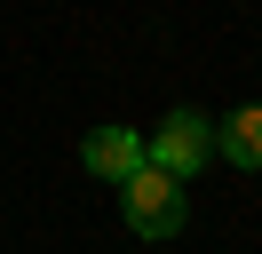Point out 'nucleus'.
<instances>
[{
	"mask_svg": "<svg viewBox=\"0 0 262 254\" xmlns=\"http://www.w3.org/2000/svg\"><path fill=\"white\" fill-rule=\"evenodd\" d=\"M214 151L230 167H262V103H238L230 119H214Z\"/></svg>",
	"mask_w": 262,
	"mask_h": 254,
	"instance_id": "4",
	"label": "nucleus"
},
{
	"mask_svg": "<svg viewBox=\"0 0 262 254\" xmlns=\"http://www.w3.org/2000/svg\"><path fill=\"white\" fill-rule=\"evenodd\" d=\"M207 159H214V119H207V111H191V103L167 111L159 135L143 143V167H151V175H167V183H191Z\"/></svg>",
	"mask_w": 262,
	"mask_h": 254,
	"instance_id": "1",
	"label": "nucleus"
},
{
	"mask_svg": "<svg viewBox=\"0 0 262 254\" xmlns=\"http://www.w3.org/2000/svg\"><path fill=\"white\" fill-rule=\"evenodd\" d=\"M119 215H127V230L135 238H175L183 230V215H191V199H183V183H167V175H127L119 183Z\"/></svg>",
	"mask_w": 262,
	"mask_h": 254,
	"instance_id": "2",
	"label": "nucleus"
},
{
	"mask_svg": "<svg viewBox=\"0 0 262 254\" xmlns=\"http://www.w3.org/2000/svg\"><path fill=\"white\" fill-rule=\"evenodd\" d=\"M80 159H88V175H103V183H127V175H143V135L135 127H96V135L80 143Z\"/></svg>",
	"mask_w": 262,
	"mask_h": 254,
	"instance_id": "3",
	"label": "nucleus"
}]
</instances>
